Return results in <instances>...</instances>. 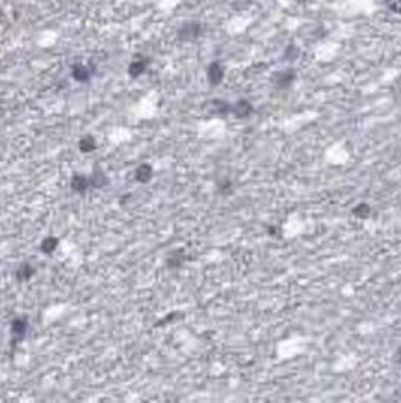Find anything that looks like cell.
<instances>
[{
	"instance_id": "cell-18",
	"label": "cell",
	"mask_w": 401,
	"mask_h": 403,
	"mask_svg": "<svg viewBox=\"0 0 401 403\" xmlns=\"http://www.w3.org/2000/svg\"><path fill=\"white\" fill-rule=\"evenodd\" d=\"M385 4L388 6L390 11H394V13H401V0H385Z\"/></svg>"
},
{
	"instance_id": "cell-20",
	"label": "cell",
	"mask_w": 401,
	"mask_h": 403,
	"mask_svg": "<svg viewBox=\"0 0 401 403\" xmlns=\"http://www.w3.org/2000/svg\"><path fill=\"white\" fill-rule=\"evenodd\" d=\"M396 360H398V362L401 364V348H400L398 351H396Z\"/></svg>"
},
{
	"instance_id": "cell-19",
	"label": "cell",
	"mask_w": 401,
	"mask_h": 403,
	"mask_svg": "<svg viewBox=\"0 0 401 403\" xmlns=\"http://www.w3.org/2000/svg\"><path fill=\"white\" fill-rule=\"evenodd\" d=\"M231 191H232L231 180H223V182H219V193H231Z\"/></svg>"
},
{
	"instance_id": "cell-11",
	"label": "cell",
	"mask_w": 401,
	"mask_h": 403,
	"mask_svg": "<svg viewBox=\"0 0 401 403\" xmlns=\"http://www.w3.org/2000/svg\"><path fill=\"white\" fill-rule=\"evenodd\" d=\"M153 175H155V171H153L151 164H141V166L136 168V173H134V177H136V180L139 184H147L153 179Z\"/></svg>"
},
{
	"instance_id": "cell-2",
	"label": "cell",
	"mask_w": 401,
	"mask_h": 403,
	"mask_svg": "<svg viewBox=\"0 0 401 403\" xmlns=\"http://www.w3.org/2000/svg\"><path fill=\"white\" fill-rule=\"evenodd\" d=\"M9 329H11V348H15L17 344L24 338L26 331H28V318H24V316L15 318L11 321V327Z\"/></svg>"
},
{
	"instance_id": "cell-13",
	"label": "cell",
	"mask_w": 401,
	"mask_h": 403,
	"mask_svg": "<svg viewBox=\"0 0 401 403\" xmlns=\"http://www.w3.org/2000/svg\"><path fill=\"white\" fill-rule=\"evenodd\" d=\"M210 108H212L214 114L227 115V114H231L232 104H229V102H225V100H221V99H214L212 102H210Z\"/></svg>"
},
{
	"instance_id": "cell-4",
	"label": "cell",
	"mask_w": 401,
	"mask_h": 403,
	"mask_svg": "<svg viewBox=\"0 0 401 403\" xmlns=\"http://www.w3.org/2000/svg\"><path fill=\"white\" fill-rule=\"evenodd\" d=\"M206 78L210 86H219L225 78V67L221 61H212L206 67Z\"/></svg>"
},
{
	"instance_id": "cell-9",
	"label": "cell",
	"mask_w": 401,
	"mask_h": 403,
	"mask_svg": "<svg viewBox=\"0 0 401 403\" xmlns=\"http://www.w3.org/2000/svg\"><path fill=\"white\" fill-rule=\"evenodd\" d=\"M89 188H91V180H89V177L77 173V175L71 179V190H73V191H77V193H85Z\"/></svg>"
},
{
	"instance_id": "cell-10",
	"label": "cell",
	"mask_w": 401,
	"mask_h": 403,
	"mask_svg": "<svg viewBox=\"0 0 401 403\" xmlns=\"http://www.w3.org/2000/svg\"><path fill=\"white\" fill-rule=\"evenodd\" d=\"M36 275V268L32 266L30 262H23L21 266L17 268V271H15V279L19 282H26V281H30L32 277Z\"/></svg>"
},
{
	"instance_id": "cell-5",
	"label": "cell",
	"mask_w": 401,
	"mask_h": 403,
	"mask_svg": "<svg viewBox=\"0 0 401 403\" xmlns=\"http://www.w3.org/2000/svg\"><path fill=\"white\" fill-rule=\"evenodd\" d=\"M149 63H151V60H149L147 56H136V58L128 63V76H130V78H139V76L149 69Z\"/></svg>"
},
{
	"instance_id": "cell-17",
	"label": "cell",
	"mask_w": 401,
	"mask_h": 403,
	"mask_svg": "<svg viewBox=\"0 0 401 403\" xmlns=\"http://www.w3.org/2000/svg\"><path fill=\"white\" fill-rule=\"evenodd\" d=\"M299 54H301V50L297 48V46H295V45H288V46H286V52H284V60L286 61L297 60V58H299Z\"/></svg>"
},
{
	"instance_id": "cell-12",
	"label": "cell",
	"mask_w": 401,
	"mask_h": 403,
	"mask_svg": "<svg viewBox=\"0 0 401 403\" xmlns=\"http://www.w3.org/2000/svg\"><path fill=\"white\" fill-rule=\"evenodd\" d=\"M58 245H60V240L56 238V236H46V238H43V242H41V251L45 253V255H52V253L58 249Z\"/></svg>"
},
{
	"instance_id": "cell-15",
	"label": "cell",
	"mask_w": 401,
	"mask_h": 403,
	"mask_svg": "<svg viewBox=\"0 0 401 403\" xmlns=\"http://www.w3.org/2000/svg\"><path fill=\"white\" fill-rule=\"evenodd\" d=\"M89 180H91L93 188H104V186L108 184V177L104 175L100 169H95V171H93V175L89 177Z\"/></svg>"
},
{
	"instance_id": "cell-6",
	"label": "cell",
	"mask_w": 401,
	"mask_h": 403,
	"mask_svg": "<svg viewBox=\"0 0 401 403\" xmlns=\"http://www.w3.org/2000/svg\"><path fill=\"white\" fill-rule=\"evenodd\" d=\"M93 75V67H89V65H85V63H75L73 65V69H71V76H73V80H77V82H89V78H91Z\"/></svg>"
},
{
	"instance_id": "cell-8",
	"label": "cell",
	"mask_w": 401,
	"mask_h": 403,
	"mask_svg": "<svg viewBox=\"0 0 401 403\" xmlns=\"http://www.w3.org/2000/svg\"><path fill=\"white\" fill-rule=\"evenodd\" d=\"M186 260H188V257H186L184 249H175V251H171L169 255H167L165 266L169 268V269H177V268H180L184 264Z\"/></svg>"
},
{
	"instance_id": "cell-7",
	"label": "cell",
	"mask_w": 401,
	"mask_h": 403,
	"mask_svg": "<svg viewBox=\"0 0 401 403\" xmlns=\"http://www.w3.org/2000/svg\"><path fill=\"white\" fill-rule=\"evenodd\" d=\"M253 112H255L253 104L245 99H240L238 102H234V104H232V110H231V114H234L236 117H240V119H245V117H249Z\"/></svg>"
},
{
	"instance_id": "cell-21",
	"label": "cell",
	"mask_w": 401,
	"mask_h": 403,
	"mask_svg": "<svg viewBox=\"0 0 401 403\" xmlns=\"http://www.w3.org/2000/svg\"><path fill=\"white\" fill-rule=\"evenodd\" d=\"M295 2H299V4H305V2H307V0H295Z\"/></svg>"
},
{
	"instance_id": "cell-16",
	"label": "cell",
	"mask_w": 401,
	"mask_h": 403,
	"mask_svg": "<svg viewBox=\"0 0 401 403\" xmlns=\"http://www.w3.org/2000/svg\"><path fill=\"white\" fill-rule=\"evenodd\" d=\"M78 149L82 152H93L97 149V141L93 136H84L80 141H78Z\"/></svg>"
},
{
	"instance_id": "cell-3",
	"label": "cell",
	"mask_w": 401,
	"mask_h": 403,
	"mask_svg": "<svg viewBox=\"0 0 401 403\" xmlns=\"http://www.w3.org/2000/svg\"><path fill=\"white\" fill-rule=\"evenodd\" d=\"M295 71L293 69H284V71H279L273 75V86L277 90H288L290 86L295 82Z\"/></svg>"
},
{
	"instance_id": "cell-1",
	"label": "cell",
	"mask_w": 401,
	"mask_h": 403,
	"mask_svg": "<svg viewBox=\"0 0 401 403\" xmlns=\"http://www.w3.org/2000/svg\"><path fill=\"white\" fill-rule=\"evenodd\" d=\"M202 34V24L195 23V21H190V23H184L180 28H178V39L180 41H193L197 39Z\"/></svg>"
},
{
	"instance_id": "cell-14",
	"label": "cell",
	"mask_w": 401,
	"mask_h": 403,
	"mask_svg": "<svg viewBox=\"0 0 401 403\" xmlns=\"http://www.w3.org/2000/svg\"><path fill=\"white\" fill-rule=\"evenodd\" d=\"M351 214H353L355 218H359V220H368L371 216V206L368 205V203H359L357 206H353Z\"/></svg>"
}]
</instances>
